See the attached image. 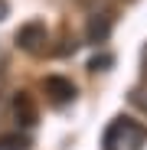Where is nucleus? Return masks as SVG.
I'll return each instance as SVG.
<instances>
[{
  "instance_id": "obj_8",
  "label": "nucleus",
  "mask_w": 147,
  "mask_h": 150,
  "mask_svg": "<svg viewBox=\"0 0 147 150\" xmlns=\"http://www.w3.org/2000/svg\"><path fill=\"white\" fill-rule=\"evenodd\" d=\"M131 105L141 108V111H147V91H144V88H134V91H131Z\"/></svg>"
},
{
  "instance_id": "obj_9",
  "label": "nucleus",
  "mask_w": 147,
  "mask_h": 150,
  "mask_svg": "<svg viewBox=\"0 0 147 150\" xmlns=\"http://www.w3.org/2000/svg\"><path fill=\"white\" fill-rule=\"evenodd\" d=\"M7 10H10V7H7V0H0V20L7 16Z\"/></svg>"
},
{
  "instance_id": "obj_1",
  "label": "nucleus",
  "mask_w": 147,
  "mask_h": 150,
  "mask_svg": "<svg viewBox=\"0 0 147 150\" xmlns=\"http://www.w3.org/2000/svg\"><path fill=\"white\" fill-rule=\"evenodd\" d=\"M144 144L147 127L134 117H114L102 134V150H141Z\"/></svg>"
},
{
  "instance_id": "obj_4",
  "label": "nucleus",
  "mask_w": 147,
  "mask_h": 150,
  "mask_svg": "<svg viewBox=\"0 0 147 150\" xmlns=\"http://www.w3.org/2000/svg\"><path fill=\"white\" fill-rule=\"evenodd\" d=\"M13 121L20 124V127H33V124L39 121V111H36L33 95H26V91H16L13 95Z\"/></svg>"
},
{
  "instance_id": "obj_5",
  "label": "nucleus",
  "mask_w": 147,
  "mask_h": 150,
  "mask_svg": "<svg viewBox=\"0 0 147 150\" xmlns=\"http://www.w3.org/2000/svg\"><path fill=\"white\" fill-rule=\"evenodd\" d=\"M108 36H111V16L108 13H95L88 20V26H85V39L102 46V42H108Z\"/></svg>"
},
{
  "instance_id": "obj_6",
  "label": "nucleus",
  "mask_w": 147,
  "mask_h": 150,
  "mask_svg": "<svg viewBox=\"0 0 147 150\" xmlns=\"http://www.w3.org/2000/svg\"><path fill=\"white\" fill-rule=\"evenodd\" d=\"M0 150H33L26 134H0Z\"/></svg>"
},
{
  "instance_id": "obj_3",
  "label": "nucleus",
  "mask_w": 147,
  "mask_h": 150,
  "mask_svg": "<svg viewBox=\"0 0 147 150\" xmlns=\"http://www.w3.org/2000/svg\"><path fill=\"white\" fill-rule=\"evenodd\" d=\"M43 91L53 105H69L75 101V85H72V79H65V75H46L43 79Z\"/></svg>"
},
{
  "instance_id": "obj_7",
  "label": "nucleus",
  "mask_w": 147,
  "mask_h": 150,
  "mask_svg": "<svg viewBox=\"0 0 147 150\" xmlns=\"http://www.w3.org/2000/svg\"><path fill=\"white\" fill-rule=\"evenodd\" d=\"M108 65H114V56H111V52H102V56H95V59L88 62V69H92V72H105Z\"/></svg>"
},
{
  "instance_id": "obj_2",
  "label": "nucleus",
  "mask_w": 147,
  "mask_h": 150,
  "mask_svg": "<svg viewBox=\"0 0 147 150\" xmlns=\"http://www.w3.org/2000/svg\"><path fill=\"white\" fill-rule=\"evenodd\" d=\"M46 42H49V30H46L43 20H30V23H23V26L16 30V46L23 49V52L39 56L46 49Z\"/></svg>"
}]
</instances>
